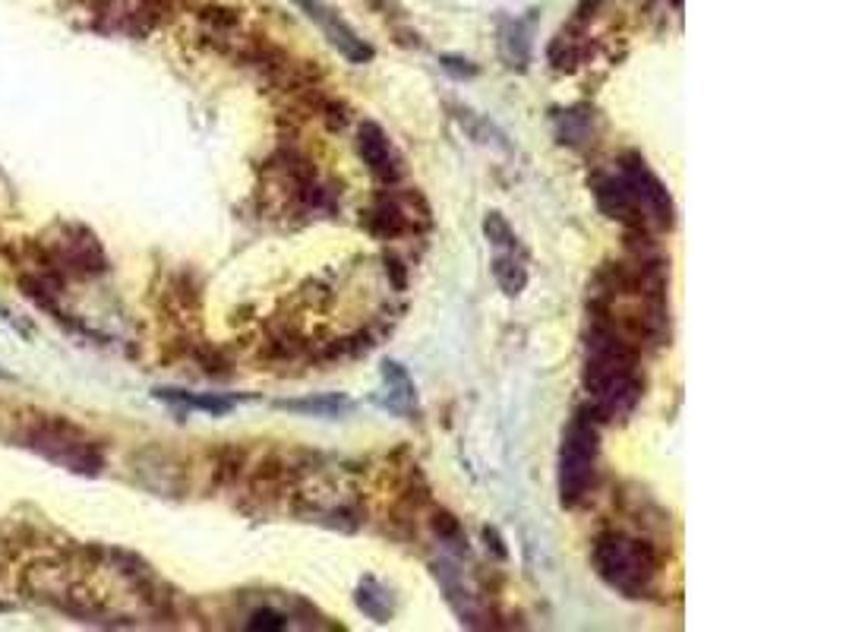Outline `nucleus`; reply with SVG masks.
I'll return each mask as SVG.
<instances>
[{
	"label": "nucleus",
	"instance_id": "obj_1",
	"mask_svg": "<svg viewBox=\"0 0 843 632\" xmlns=\"http://www.w3.org/2000/svg\"><path fill=\"white\" fill-rule=\"evenodd\" d=\"M594 566L610 588L626 598H641L657 576V553L645 541L604 535L594 547Z\"/></svg>",
	"mask_w": 843,
	"mask_h": 632
},
{
	"label": "nucleus",
	"instance_id": "obj_2",
	"mask_svg": "<svg viewBox=\"0 0 843 632\" xmlns=\"http://www.w3.org/2000/svg\"><path fill=\"white\" fill-rule=\"evenodd\" d=\"M594 465H597V427L578 414L569 424L566 440L559 452V497L566 506L585 500V493L594 484Z\"/></svg>",
	"mask_w": 843,
	"mask_h": 632
},
{
	"label": "nucleus",
	"instance_id": "obj_3",
	"mask_svg": "<svg viewBox=\"0 0 843 632\" xmlns=\"http://www.w3.org/2000/svg\"><path fill=\"white\" fill-rule=\"evenodd\" d=\"M622 181L629 184L638 209H645L651 219H657L660 225H670V222H673L670 193H667L664 184H660L657 177L645 168V162H638V158H635L632 165H626V171H622Z\"/></svg>",
	"mask_w": 843,
	"mask_h": 632
},
{
	"label": "nucleus",
	"instance_id": "obj_4",
	"mask_svg": "<svg viewBox=\"0 0 843 632\" xmlns=\"http://www.w3.org/2000/svg\"><path fill=\"white\" fill-rule=\"evenodd\" d=\"M297 4L307 10V16L313 19V23H319V29L326 32L329 42H332L341 54H345L351 64H367L370 57H373V48L364 45V38H357V32H354L351 26L341 23L338 13L326 10L323 4H319V0H297Z\"/></svg>",
	"mask_w": 843,
	"mask_h": 632
},
{
	"label": "nucleus",
	"instance_id": "obj_5",
	"mask_svg": "<svg viewBox=\"0 0 843 632\" xmlns=\"http://www.w3.org/2000/svg\"><path fill=\"white\" fill-rule=\"evenodd\" d=\"M357 149L364 155L367 168L379 177V181H395L398 177V162L392 155V146L386 140V133L376 124H364L357 133Z\"/></svg>",
	"mask_w": 843,
	"mask_h": 632
},
{
	"label": "nucleus",
	"instance_id": "obj_6",
	"mask_svg": "<svg viewBox=\"0 0 843 632\" xmlns=\"http://www.w3.org/2000/svg\"><path fill=\"white\" fill-rule=\"evenodd\" d=\"M499 48H503V57H506L509 67H518V70L525 67V64H528V54H531V42H528L525 23H518V19L506 23L503 32H499Z\"/></svg>",
	"mask_w": 843,
	"mask_h": 632
},
{
	"label": "nucleus",
	"instance_id": "obj_7",
	"mask_svg": "<svg viewBox=\"0 0 843 632\" xmlns=\"http://www.w3.org/2000/svg\"><path fill=\"white\" fill-rule=\"evenodd\" d=\"M383 377H386V383H389V405L395 408V411H408L414 402H417V389H414V383H411V377H408V370L401 367V364H395V361H386L383 364Z\"/></svg>",
	"mask_w": 843,
	"mask_h": 632
},
{
	"label": "nucleus",
	"instance_id": "obj_8",
	"mask_svg": "<svg viewBox=\"0 0 843 632\" xmlns=\"http://www.w3.org/2000/svg\"><path fill=\"white\" fill-rule=\"evenodd\" d=\"M493 272H496V282L503 285L506 294H521V288L528 285V272L521 263H515V256H496V263H493Z\"/></svg>",
	"mask_w": 843,
	"mask_h": 632
},
{
	"label": "nucleus",
	"instance_id": "obj_9",
	"mask_svg": "<svg viewBox=\"0 0 843 632\" xmlns=\"http://www.w3.org/2000/svg\"><path fill=\"white\" fill-rule=\"evenodd\" d=\"M278 408L304 411V414H319V418H335L338 411L351 408V402L341 399V395H323V399H307V402H278Z\"/></svg>",
	"mask_w": 843,
	"mask_h": 632
},
{
	"label": "nucleus",
	"instance_id": "obj_10",
	"mask_svg": "<svg viewBox=\"0 0 843 632\" xmlns=\"http://www.w3.org/2000/svg\"><path fill=\"white\" fill-rule=\"evenodd\" d=\"M158 395H162V399H171V402H184V405H193V408H203L209 414H228L234 408L231 399H218V395H187V392H174V389H158Z\"/></svg>",
	"mask_w": 843,
	"mask_h": 632
},
{
	"label": "nucleus",
	"instance_id": "obj_11",
	"mask_svg": "<svg viewBox=\"0 0 843 632\" xmlns=\"http://www.w3.org/2000/svg\"><path fill=\"white\" fill-rule=\"evenodd\" d=\"M484 231H487V237H490V244H496V247H515V234H512V228L506 225V219H503L499 212H490V215H487Z\"/></svg>",
	"mask_w": 843,
	"mask_h": 632
},
{
	"label": "nucleus",
	"instance_id": "obj_12",
	"mask_svg": "<svg viewBox=\"0 0 843 632\" xmlns=\"http://www.w3.org/2000/svg\"><path fill=\"white\" fill-rule=\"evenodd\" d=\"M288 620L275 614V610H256V614L250 617L247 629H266V632H278V629H285Z\"/></svg>",
	"mask_w": 843,
	"mask_h": 632
}]
</instances>
